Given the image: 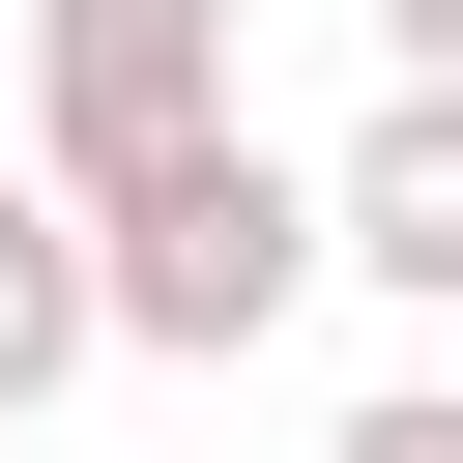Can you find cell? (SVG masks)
I'll return each instance as SVG.
<instances>
[{
	"label": "cell",
	"mask_w": 463,
	"mask_h": 463,
	"mask_svg": "<svg viewBox=\"0 0 463 463\" xmlns=\"http://www.w3.org/2000/svg\"><path fill=\"white\" fill-rule=\"evenodd\" d=\"M87 347H116V289H87V203H58V174H0V405H58Z\"/></svg>",
	"instance_id": "4"
},
{
	"label": "cell",
	"mask_w": 463,
	"mask_h": 463,
	"mask_svg": "<svg viewBox=\"0 0 463 463\" xmlns=\"http://www.w3.org/2000/svg\"><path fill=\"white\" fill-rule=\"evenodd\" d=\"M318 260H347V289H405V318H463V87H376V116H347Z\"/></svg>",
	"instance_id": "3"
},
{
	"label": "cell",
	"mask_w": 463,
	"mask_h": 463,
	"mask_svg": "<svg viewBox=\"0 0 463 463\" xmlns=\"http://www.w3.org/2000/svg\"><path fill=\"white\" fill-rule=\"evenodd\" d=\"M347 29H376V58H405V87H463V0H347Z\"/></svg>",
	"instance_id": "6"
},
{
	"label": "cell",
	"mask_w": 463,
	"mask_h": 463,
	"mask_svg": "<svg viewBox=\"0 0 463 463\" xmlns=\"http://www.w3.org/2000/svg\"><path fill=\"white\" fill-rule=\"evenodd\" d=\"M87 289H116V347L232 376V347H289V289H318V174H289L260 116L174 145V174H116V203H87Z\"/></svg>",
	"instance_id": "1"
},
{
	"label": "cell",
	"mask_w": 463,
	"mask_h": 463,
	"mask_svg": "<svg viewBox=\"0 0 463 463\" xmlns=\"http://www.w3.org/2000/svg\"><path fill=\"white\" fill-rule=\"evenodd\" d=\"M318 463H463V376H376V405H347Z\"/></svg>",
	"instance_id": "5"
},
{
	"label": "cell",
	"mask_w": 463,
	"mask_h": 463,
	"mask_svg": "<svg viewBox=\"0 0 463 463\" xmlns=\"http://www.w3.org/2000/svg\"><path fill=\"white\" fill-rule=\"evenodd\" d=\"M174 145H232V0H29V174L116 203Z\"/></svg>",
	"instance_id": "2"
}]
</instances>
